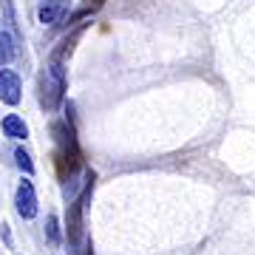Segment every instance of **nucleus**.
Instances as JSON below:
<instances>
[{"label":"nucleus","instance_id":"obj_8","mask_svg":"<svg viewBox=\"0 0 255 255\" xmlns=\"http://www.w3.org/2000/svg\"><path fill=\"white\" fill-rule=\"evenodd\" d=\"M3 133L9 139H28V125L23 122V117L9 114V117H3Z\"/></svg>","mask_w":255,"mask_h":255},{"label":"nucleus","instance_id":"obj_13","mask_svg":"<svg viewBox=\"0 0 255 255\" xmlns=\"http://www.w3.org/2000/svg\"><path fill=\"white\" fill-rule=\"evenodd\" d=\"M80 255H94V250H91V244L85 247V250H82V253H80Z\"/></svg>","mask_w":255,"mask_h":255},{"label":"nucleus","instance_id":"obj_11","mask_svg":"<svg viewBox=\"0 0 255 255\" xmlns=\"http://www.w3.org/2000/svg\"><path fill=\"white\" fill-rule=\"evenodd\" d=\"M46 233H48V238H51V244H57V241H60V227H57V219H54V216H48Z\"/></svg>","mask_w":255,"mask_h":255},{"label":"nucleus","instance_id":"obj_12","mask_svg":"<svg viewBox=\"0 0 255 255\" xmlns=\"http://www.w3.org/2000/svg\"><path fill=\"white\" fill-rule=\"evenodd\" d=\"M88 6H91V9H102V6H105V0H88Z\"/></svg>","mask_w":255,"mask_h":255},{"label":"nucleus","instance_id":"obj_9","mask_svg":"<svg viewBox=\"0 0 255 255\" xmlns=\"http://www.w3.org/2000/svg\"><path fill=\"white\" fill-rule=\"evenodd\" d=\"M14 48H17L14 37H9L6 31H0V68L9 65L11 60H14Z\"/></svg>","mask_w":255,"mask_h":255},{"label":"nucleus","instance_id":"obj_3","mask_svg":"<svg viewBox=\"0 0 255 255\" xmlns=\"http://www.w3.org/2000/svg\"><path fill=\"white\" fill-rule=\"evenodd\" d=\"M65 85H68V80L54 77L48 68H43V71H40V77H37V100H40V105H43L48 114H54V111L63 105Z\"/></svg>","mask_w":255,"mask_h":255},{"label":"nucleus","instance_id":"obj_5","mask_svg":"<svg viewBox=\"0 0 255 255\" xmlns=\"http://www.w3.org/2000/svg\"><path fill=\"white\" fill-rule=\"evenodd\" d=\"M14 207H17L20 219H34L37 216V193H34V184L23 179L17 184V193H14Z\"/></svg>","mask_w":255,"mask_h":255},{"label":"nucleus","instance_id":"obj_2","mask_svg":"<svg viewBox=\"0 0 255 255\" xmlns=\"http://www.w3.org/2000/svg\"><path fill=\"white\" fill-rule=\"evenodd\" d=\"M94 182H97V173L88 170V173H85V184H82L80 196H77V199L68 204V210H65V236H68V244H71V247H80L82 236H85L82 213H85V204H88V199H91V193H94Z\"/></svg>","mask_w":255,"mask_h":255},{"label":"nucleus","instance_id":"obj_4","mask_svg":"<svg viewBox=\"0 0 255 255\" xmlns=\"http://www.w3.org/2000/svg\"><path fill=\"white\" fill-rule=\"evenodd\" d=\"M68 11H71L68 0H43L37 9V17L43 26H60L63 20H68Z\"/></svg>","mask_w":255,"mask_h":255},{"label":"nucleus","instance_id":"obj_6","mask_svg":"<svg viewBox=\"0 0 255 255\" xmlns=\"http://www.w3.org/2000/svg\"><path fill=\"white\" fill-rule=\"evenodd\" d=\"M20 97H23V85H20V77L9 68H0V102L6 105H20Z\"/></svg>","mask_w":255,"mask_h":255},{"label":"nucleus","instance_id":"obj_7","mask_svg":"<svg viewBox=\"0 0 255 255\" xmlns=\"http://www.w3.org/2000/svg\"><path fill=\"white\" fill-rule=\"evenodd\" d=\"M85 26L88 23H80L77 28H71V34H65L60 43H57V48L51 51V57H48V63H57V65H65V60L74 54V46L80 43V37H82V31H85Z\"/></svg>","mask_w":255,"mask_h":255},{"label":"nucleus","instance_id":"obj_10","mask_svg":"<svg viewBox=\"0 0 255 255\" xmlns=\"http://www.w3.org/2000/svg\"><path fill=\"white\" fill-rule=\"evenodd\" d=\"M14 162H17V167L26 176H34V162H31V153H28V150L17 147V150H14Z\"/></svg>","mask_w":255,"mask_h":255},{"label":"nucleus","instance_id":"obj_1","mask_svg":"<svg viewBox=\"0 0 255 255\" xmlns=\"http://www.w3.org/2000/svg\"><path fill=\"white\" fill-rule=\"evenodd\" d=\"M51 139H54V170L60 182H74L77 173L82 170V150L80 142H77V128H74V117L68 119H57L51 122Z\"/></svg>","mask_w":255,"mask_h":255},{"label":"nucleus","instance_id":"obj_14","mask_svg":"<svg viewBox=\"0 0 255 255\" xmlns=\"http://www.w3.org/2000/svg\"><path fill=\"white\" fill-rule=\"evenodd\" d=\"M139 3H147V0H128V6H139Z\"/></svg>","mask_w":255,"mask_h":255}]
</instances>
